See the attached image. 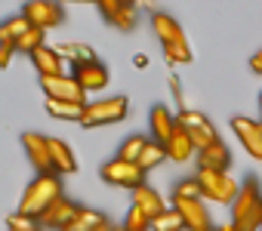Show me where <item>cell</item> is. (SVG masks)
I'll return each instance as SVG.
<instances>
[{
	"instance_id": "cell-36",
	"label": "cell",
	"mask_w": 262,
	"mask_h": 231,
	"mask_svg": "<svg viewBox=\"0 0 262 231\" xmlns=\"http://www.w3.org/2000/svg\"><path fill=\"white\" fill-rule=\"evenodd\" d=\"M133 65H136V68H148V59H145V56H142V53H139V56H136V59H133Z\"/></svg>"
},
{
	"instance_id": "cell-14",
	"label": "cell",
	"mask_w": 262,
	"mask_h": 231,
	"mask_svg": "<svg viewBox=\"0 0 262 231\" xmlns=\"http://www.w3.org/2000/svg\"><path fill=\"white\" fill-rule=\"evenodd\" d=\"M71 77L83 86V93H86V96H90V93L105 89V86H108V80H111V74H108V68H105L102 62H90V65L71 68Z\"/></svg>"
},
{
	"instance_id": "cell-24",
	"label": "cell",
	"mask_w": 262,
	"mask_h": 231,
	"mask_svg": "<svg viewBox=\"0 0 262 231\" xmlns=\"http://www.w3.org/2000/svg\"><path fill=\"white\" fill-rule=\"evenodd\" d=\"M31 25H28V19L19 13V16H13V19H7V22H0V43H19V37L28 31Z\"/></svg>"
},
{
	"instance_id": "cell-43",
	"label": "cell",
	"mask_w": 262,
	"mask_h": 231,
	"mask_svg": "<svg viewBox=\"0 0 262 231\" xmlns=\"http://www.w3.org/2000/svg\"><path fill=\"white\" fill-rule=\"evenodd\" d=\"M37 231H40V228H37Z\"/></svg>"
},
{
	"instance_id": "cell-10",
	"label": "cell",
	"mask_w": 262,
	"mask_h": 231,
	"mask_svg": "<svg viewBox=\"0 0 262 231\" xmlns=\"http://www.w3.org/2000/svg\"><path fill=\"white\" fill-rule=\"evenodd\" d=\"M231 130H234V136L241 139L244 151H247L253 160H262V121H253V118L237 114V118H231Z\"/></svg>"
},
{
	"instance_id": "cell-13",
	"label": "cell",
	"mask_w": 262,
	"mask_h": 231,
	"mask_svg": "<svg viewBox=\"0 0 262 231\" xmlns=\"http://www.w3.org/2000/svg\"><path fill=\"white\" fill-rule=\"evenodd\" d=\"M77 213H80V206L71 203L68 197H62V200H56V203L37 219V228H40V231H47V228H53V231H65V228L74 222Z\"/></svg>"
},
{
	"instance_id": "cell-40",
	"label": "cell",
	"mask_w": 262,
	"mask_h": 231,
	"mask_svg": "<svg viewBox=\"0 0 262 231\" xmlns=\"http://www.w3.org/2000/svg\"><path fill=\"white\" fill-rule=\"evenodd\" d=\"M259 111H262V93H259Z\"/></svg>"
},
{
	"instance_id": "cell-20",
	"label": "cell",
	"mask_w": 262,
	"mask_h": 231,
	"mask_svg": "<svg viewBox=\"0 0 262 231\" xmlns=\"http://www.w3.org/2000/svg\"><path fill=\"white\" fill-rule=\"evenodd\" d=\"M133 206H139L148 219H158V216L167 210V203H164L161 191H155L148 182H145V185H139V188L133 191Z\"/></svg>"
},
{
	"instance_id": "cell-22",
	"label": "cell",
	"mask_w": 262,
	"mask_h": 231,
	"mask_svg": "<svg viewBox=\"0 0 262 231\" xmlns=\"http://www.w3.org/2000/svg\"><path fill=\"white\" fill-rule=\"evenodd\" d=\"M198 151H194V145H191V139H188V133L185 130H176V136L167 142V157L170 160H176V164H185L188 157H194Z\"/></svg>"
},
{
	"instance_id": "cell-29",
	"label": "cell",
	"mask_w": 262,
	"mask_h": 231,
	"mask_svg": "<svg viewBox=\"0 0 262 231\" xmlns=\"http://www.w3.org/2000/svg\"><path fill=\"white\" fill-rule=\"evenodd\" d=\"M164 59H167L170 65H191L194 53H191L188 40H185V43H167V47H164Z\"/></svg>"
},
{
	"instance_id": "cell-41",
	"label": "cell",
	"mask_w": 262,
	"mask_h": 231,
	"mask_svg": "<svg viewBox=\"0 0 262 231\" xmlns=\"http://www.w3.org/2000/svg\"><path fill=\"white\" fill-rule=\"evenodd\" d=\"M207 231H216V228H207Z\"/></svg>"
},
{
	"instance_id": "cell-30",
	"label": "cell",
	"mask_w": 262,
	"mask_h": 231,
	"mask_svg": "<svg viewBox=\"0 0 262 231\" xmlns=\"http://www.w3.org/2000/svg\"><path fill=\"white\" fill-rule=\"evenodd\" d=\"M176 124L182 127V130H210L213 124L204 118L201 111H194V108H188V111H179L176 114Z\"/></svg>"
},
{
	"instance_id": "cell-1",
	"label": "cell",
	"mask_w": 262,
	"mask_h": 231,
	"mask_svg": "<svg viewBox=\"0 0 262 231\" xmlns=\"http://www.w3.org/2000/svg\"><path fill=\"white\" fill-rule=\"evenodd\" d=\"M65 191H62V176L59 173H37L31 179V185L25 188L22 200H19V213L28 216V219H40L56 200H62Z\"/></svg>"
},
{
	"instance_id": "cell-2",
	"label": "cell",
	"mask_w": 262,
	"mask_h": 231,
	"mask_svg": "<svg viewBox=\"0 0 262 231\" xmlns=\"http://www.w3.org/2000/svg\"><path fill=\"white\" fill-rule=\"evenodd\" d=\"M231 225L237 231H259L262 228V185L256 176L241 182V194L231 203Z\"/></svg>"
},
{
	"instance_id": "cell-28",
	"label": "cell",
	"mask_w": 262,
	"mask_h": 231,
	"mask_svg": "<svg viewBox=\"0 0 262 231\" xmlns=\"http://www.w3.org/2000/svg\"><path fill=\"white\" fill-rule=\"evenodd\" d=\"M151 231H185V222L173 206H167L158 219H151Z\"/></svg>"
},
{
	"instance_id": "cell-39",
	"label": "cell",
	"mask_w": 262,
	"mask_h": 231,
	"mask_svg": "<svg viewBox=\"0 0 262 231\" xmlns=\"http://www.w3.org/2000/svg\"><path fill=\"white\" fill-rule=\"evenodd\" d=\"M114 231H126V225H114Z\"/></svg>"
},
{
	"instance_id": "cell-23",
	"label": "cell",
	"mask_w": 262,
	"mask_h": 231,
	"mask_svg": "<svg viewBox=\"0 0 262 231\" xmlns=\"http://www.w3.org/2000/svg\"><path fill=\"white\" fill-rule=\"evenodd\" d=\"M148 142H151V136H142V133L126 136L123 145L117 148V157H120V160H129V164H136V160L142 157V151L148 148Z\"/></svg>"
},
{
	"instance_id": "cell-33",
	"label": "cell",
	"mask_w": 262,
	"mask_h": 231,
	"mask_svg": "<svg viewBox=\"0 0 262 231\" xmlns=\"http://www.w3.org/2000/svg\"><path fill=\"white\" fill-rule=\"evenodd\" d=\"M7 228L10 231H37V222L22 213H13V216H7Z\"/></svg>"
},
{
	"instance_id": "cell-16",
	"label": "cell",
	"mask_w": 262,
	"mask_h": 231,
	"mask_svg": "<svg viewBox=\"0 0 262 231\" xmlns=\"http://www.w3.org/2000/svg\"><path fill=\"white\" fill-rule=\"evenodd\" d=\"M56 53H59L62 62H68L71 68H80V65L99 62L96 50H93L90 43H77V40H62V43H56Z\"/></svg>"
},
{
	"instance_id": "cell-31",
	"label": "cell",
	"mask_w": 262,
	"mask_h": 231,
	"mask_svg": "<svg viewBox=\"0 0 262 231\" xmlns=\"http://www.w3.org/2000/svg\"><path fill=\"white\" fill-rule=\"evenodd\" d=\"M123 225H126V231H151V219H148L139 206H129Z\"/></svg>"
},
{
	"instance_id": "cell-21",
	"label": "cell",
	"mask_w": 262,
	"mask_h": 231,
	"mask_svg": "<svg viewBox=\"0 0 262 231\" xmlns=\"http://www.w3.org/2000/svg\"><path fill=\"white\" fill-rule=\"evenodd\" d=\"M43 108L53 121H77V124L83 121V111H86V105H71V102H56V99H47Z\"/></svg>"
},
{
	"instance_id": "cell-18",
	"label": "cell",
	"mask_w": 262,
	"mask_h": 231,
	"mask_svg": "<svg viewBox=\"0 0 262 231\" xmlns=\"http://www.w3.org/2000/svg\"><path fill=\"white\" fill-rule=\"evenodd\" d=\"M31 65L37 68L40 77H59V74H65V62H62V56L56 53V47H40V50L31 56Z\"/></svg>"
},
{
	"instance_id": "cell-27",
	"label": "cell",
	"mask_w": 262,
	"mask_h": 231,
	"mask_svg": "<svg viewBox=\"0 0 262 231\" xmlns=\"http://www.w3.org/2000/svg\"><path fill=\"white\" fill-rule=\"evenodd\" d=\"M164 160H167V148H164V145H158V142H148V148L142 151V157H139L136 164H139V170H142V173H151V170H155V167H161Z\"/></svg>"
},
{
	"instance_id": "cell-26",
	"label": "cell",
	"mask_w": 262,
	"mask_h": 231,
	"mask_svg": "<svg viewBox=\"0 0 262 231\" xmlns=\"http://www.w3.org/2000/svg\"><path fill=\"white\" fill-rule=\"evenodd\" d=\"M40 47H47V31H40V28H28V31L19 37V43H16V50L25 53V56H34Z\"/></svg>"
},
{
	"instance_id": "cell-6",
	"label": "cell",
	"mask_w": 262,
	"mask_h": 231,
	"mask_svg": "<svg viewBox=\"0 0 262 231\" xmlns=\"http://www.w3.org/2000/svg\"><path fill=\"white\" fill-rule=\"evenodd\" d=\"M22 16L28 19L31 28H40V31L59 28V25L65 22L62 4H53V0H28V4L22 7Z\"/></svg>"
},
{
	"instance_id": "cell-9",
	"label": "cell",
	"mask_w": 262,
	"mask_h": 231,
	"mask_svg": "<svg viewBox=\"0 0 262 231\" xmlns=\"http://www.w3.org/2000/svg\"><path fill=\"white\" fill-rule=\"evenodd\" d=\"M173 210L182 216L185 222V231H207L213 228V219H210V210L201 197L188 200V197H173Z\"/></svg>"
},
{
	"instance_id": "cell-12",
	"label": "cell",
	"mask_w": 262,
	"mask_h": 231,
	"mask_svg": "<svg viewBox=\"0 0 262 231\" xmlns=\"http://www.w3.org/2000/svg\"><path fill=\"white\" fill-rule=\"evenodd\" d=\"M176 130H179L176 114H173L167 105H155L151 114H148V133H151V142H158V145L167 148V142L176 136Z\"/></svg>"
},
{
	"instance_id": "cell-5",
	"label": "cell",
	"mask_w": 262,
	"mask_h": 231,
	"mask_svg": "<svg viewBox=\"0 0 262 231\" xmlns=\"http://www.w3.org/2000/svg\"><path fill=\"white\" fill-rule=\"evenodd\" d=\"M145 176L139 170V164H129V160H120V157H111L108 164H102V179L108 185H117V188H129L136 191L139 185H145Z\"/></svg>"
},
{
	"instance_id": "cell-3",
	"label": "cell",
	"mask_w": 262,
	"mask_h": 231,
	"mask_svg": "<svg viewBox=\"0 0 262 231\" xmlns=\"http://www.w3.org/2000/svg\"><path fill=\"white\" fill-rule=\"evenodd\" d=\"M129 114V99L126 96H111V99H99V102H90L86 111H83V121L80 127L83 130H99V127H111V124H120Z\"/></svg>"
},
{
	"instance_id": "cell-4",
	"label": "cell",
	"mask_w": 262,
	"mask_h": 231,
	"mask_svg": "<svg viewBox=\"0 0 262 231\" xmlns=\"http://www.w3.org/2000/svg\"><path fill=\"white\" fill-rule=\"evenodd\" d=\"M198 185H201V197L204 203H225L231 206L241 194V185L228 176V173H207V170H198L194 173Z\"/></svg>"
},
{
	"instance_id": "cell-7",
	"label": "cell",
	"mask_w": 262,
	"mask_h": 231,
	"mask_svg": "<svg viewBox=\"0 0 262 231\" xmlns=\"http://www.w3.org/2000/svg\"><path fill=\"white\" fill-rule=\"evenodd\" d=\"M43 96L56 99V102H71V105H90L83 86L71 77V74H59V77H40Z\"/></svg>"
},
{
	"instance_id": "cell-11",
	"label": "cell",
	"mask_w": 262,
	"mask_h": 231,
	"mask_svg": "<svg viewBox=\"0 0 262 231\" xmlns=\"http://www.w3.org/2000/svg\"><path fill=\"white\" fill-rule=\"evenodd\" d=\"M22 148L37 173H53V157H50V136L43 133H22Z\"/></svg>"
},
{
	"instance_id": "cell-8",
	"label": "cell",
	"mask_w": 262,
	"mask_h": 231,
	"mask_svg": "<svg viewBox=\"0 0 262 231\" xmlns=\"http://www.w3.org/2000/svg\"><path fill=\"white\" fill-rule=\"evenodd\" d=\"M99 13L108 25H114L117 31H133L139 22V7L129 0H99Z\"/></svg>"
},
{
	"instance_id": "cell-32",
	"label": "cell",
	"mask_w": 262,
	"mask_h": 231,
	"mask_svg": "<svg viewBox=\"0 0 262 231\" xmlns=\"http://www.w3.org/2000/svg\"><path fill=\"white\" fill-rule=\"evenodd\" d=\"M173 197H188V200L201 197V185H198V179H194V176H188V179H179V182L173 185ZM201 200H204V197H201Z\"/></svg>"
},
{
	"instance_id": "cell-25",
	"label": "cell",
	"mask_w": 262,
	"mask_h": 231,
	"mask_svg": "<svg viewBox=\"0 0 262 231\" xmlns=\"http://www.w3.org/2000/svg\"><path fill=\"white\" fill-rule=\"evenodd\" d=\"M108 219L99 213V210H90V206H80V213L74 216V222L65 228V231H96L99 225H105Z\"/></svg>"
},
{
	"instance_id": "cell-38",
	"label": "cell",
	"mask_w": 262,
	"mask_h": 231,
	"mask_svg": "<svg viewBox=\"0 0 262 231\" xmlns=\"http://www.w3.org/2000/svg\"><path fill=\"white\" fill-rule=\"evenodd\" d=\"M96 231H114V225H111V222H105V225H99Z\"/></svg>"
},
{
	"instance_id": "cell-17",
	"label": "cell",
	"mask_w": 262,
	"mask_h": 231,
	"mask_svg": "<svg viewBox=\"0 0 262 231\" xmlns=\"http://www.w3.org/2000/svg\"><path fill=\"white\" fill-rule=\"evenodd\" d=\"M151 28H155V34H158L161 47H167V43H185L182 25H179L173 16H167V13H151Z\"/></svg>"
},
{
	"instance_id": "cell-42",
	"label": "cell",
	"mask_w": 262,
	"mask_h": 231,
	"mask_svg": "<svg viewBox=\"0 0 262 231\" xmlns=\"http://www.w3.org/2000/svg\"><path fill=\"white\" fill-rule=\"evenodd\" d=\"M259 231H262V228H259Z\"/></svg>"
},
{
	"instance_id": "cell-19",
	"label": "cell",
	"mask_w": 262,
	"mask_h": 231,
	"mask_svg": "<svg viewBox=\"0 0 262 231\" xmlns=\"http://www.w3.org/2000/svg\"><path fill=\"white\" fill-rule=\"evenodd\" d=\"M50 157H53V173H59V176L77 173V157H74V151H71L68 142L50 139Z\"/></svg>"
},
{
	"instance_id": "cell-37",
	"label": "cell",
	"mask_w": 262,
	"mask_h": 231,
	"mask_svg": "<svg viewBox=\"0 0 262 231\" xmlns=\"http://www.w3.org/2000/svg\"><path fill=\"white\" fill-rule=\"evenodd\" d=\"M216 231H237V228H234L231 222H225V225H216Z\"/></svg>"
},
{
	"instance_id": "cell-35",
	"label": "cell",
	"mask_w": 262,
	"mask_h": 231,
	"mask_svg": "<svg viewBox=\"0 0 262 231\" xmlns=\"http://www.w3.org/2000/svg\"><path fill=\"white\" fill-rule=\"evenodd\" d=\"M250 71H253V74H262V50L250 56Z\"/></svg>"
},
{
	"instance_id": "cell-34",
	"label": "cell",
	"mask_w": 262,
	"mask_h": 231,
	"mask_svg": "<svg viewBox=\"0 0 262 231\" xmlns=\"http://www.w3.org/2000/svg\"><path fill=\"white\" fill-rule=\"evenodd\" d=\"M16 53H19V50H16L13 43H0V68H10V62H13Z\"/></svg>"
},
{
	"instance_id": "cell-15",
	"label": "cell",
	"mask_w": 262,
	"mask_h": 231,
	"mask_svg": "<svg viewBox=\"0 0 262 231\" xmlns=\"http://www.w3.org/2000/svg\"><path fill=\"white\" fill-rule=\"evenodd\" d=\"M194 160H198V170H207V173H228V167H231V154H228V148H225L222 139L213 142L210 148L198 151Z\"/></svg>"
}]
</instances>
